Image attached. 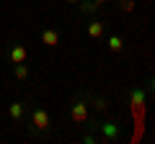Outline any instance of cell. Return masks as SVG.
I'll list each match as a JSON object with an SVG mask.
<instances>
[{
	"instance_id": "cell-1",
	"label": "cell",
	"mask_w": 155,
	"mask_h": 144,
	"mask_svg": "<svg viewBox=\"0 0 155 144\" xmlns=\"http://www.w3.org/2000/svg\"><path fill=\"white\" fill-rule=\"evenodd\" d=\"M31 124L39 129V131L49 129V113H47V111H41V108H36V111L31 113Z\"/></svg>"
},
{
	"instance_id": "cell-2",
	"label": "cell",
	"mask_w": 155,
	"mask_h": 144,
	"mask_svg": "<svg viewBox=\"0 0 155 144\" xmlns=\"http://www.w3.org/2000/svg\"><path fill=\"white\" fill-rule=\"evenodd\" d=\"M70 118L75 124H85V121H88V105H85V103H75V105H72V111H70Z\"/></svg>"
},
{
	"instance_id": "cell-3",
	"label": "cell",
	"mask_w": 155,
	"mask_h": 144,
	"mask_svg": "<svg viewBox=\"0 0 155 144\" xmlns=\"http://www.w3.org/2000/svg\"><path fill=\"white\" fill-rule=\"evenodd\" d=\"M41 44L44 46H57L60 44V33H57L54 28H44V31H41Z\"/></svg>"
},
{
	"instance_id": "cell-4",
	"label": "cell",
	"mask_w": 155,
	"mask_h": 144,
	"mask_svg": "<svg viewBox=\"0 0 155 144\" xmlns=\"http://www.w3.org/2000/svg\"><path fill=\"white\" fill-rule=\"evenodd\" d=\"M26 57H28V52L23 49V46H13V49H11V62H13V64L26 62Z\"/></svg>"
},
{
	"instance_id": "cell-5",
	"label": "cell",
	"mask_w": 155,
	"mask_h": 144,
	"mask_svg": "<svg viewBox=\"0 0 155 144\" xmlns=\"http://www.w3.org/2000/svg\"><path fill=\"white\" fill-rule=\"evenodd\" d=\"M88 36H91V39H101V36H104V23L93 21V23L88 26Z\"/></svg>"
},
{
	"instance_id": "cell-6",
	"label": "cell",
	"mask_w": 155,
	"mask_h": 144,
	"mask_svg": "<svg viewBox=\"0 0 155 144\" xmlns=\"http://www.w3.org/2000/svg\"><path fill=\"white\" fill-rule=\"evenodd\" d=\"M122 39H119V36H111V39H109V49L111 52H122Z\"/></svg>"
},
{
	"instance_id": "cell-7",
	"label": "cell",
	"mask_w": 155,
	"mask_h": 144,
	"mask_svg": "<svg viewBox=\"0 0 155 144\" xmlns=\"http://www.w3.org/2000/svg\"><path fill=\"white\" fill-rule=\"evenodd\" d=\"M8 113H11L13 118H21V116H23V105H21V103H13L11 108H8Z\"/></svg>"
},
{
	"instance_id": "cell-8",
	"label": "cell",
	"mask_w": 155,
	"mask_h": 144,
	"mask_svg": "<svg viewBox=\"0 0 155 144\" xmlns=\"http://www.w3.org/2000/svg\"><path fill=\"white\" fill-rule=\"evenodd\" d=\"M16 77H18V80H26V77H28V70H26L23 62H21V64H16Z\"/></svg>"
},
{
	"instance_id": "cell-9",
	"label": "cell",
	"mask_w": 155,
	"mask_h": 144,
	"mask_svg": "<svg viewBox=\"0 0 155 144\" xmlns=\"http://www.w3.org/2000/svg\"><path fill=\"white\" fill-rule=\"evenodd\" d=\"M122 11L124 13H132L134 11V0H122Z\"/></svg>"
},
{
	"instance_id": "cell-10",
	"label": "cell",
	"mask_w": 155,
	"mask_h": 144,
	"mask_svg": "<svg viewBox=\"0 0 155 144\" xmlns=\"http://www.w3.org/2000/svg\"><path fill=\"white\" fill-rule=\"evenodd\" d=\"M104 131H106V136H116V126L114 124H104Z\"/></svg>"
},
{
	"instance_id": "cell-11",
	"label": "cell",
	"mask_w": 155,
	"mask_h": 144,
	"mask_svg": "<svg viewBox=\"0 0 155 144\" xmlns=\"http://www.w3.org/2000/svg\"><path fill=\"white\" fill-rule=\"evenodd\" d=\"M96 108H98V111H106V100L98 98V100H96Z\"/></svg>"
},
{
	"instance_id": "cell-12",
	"label": "cell",
	"mask_w": 155,
	"mask_h": 144,
	"mask_svg": "<svg viewBox=\"0 0 155 144\" xmlns=\"http://www.w3.org/2000/svg\"><path fill=\"white\" fill-rule=\"evenodd\" d=\"M104 3H106V0H93V5H96V8H98V5H104Z\"/></svg>"
},
{
	"instance_id": "cell-13",
	"label": "cell",
	"mask_w": 155,
	"mask_h": 144,
	"mask_svg": "<svg viewBox=\"0 0 155 144\" xmlns=\"http://www.w3.org/2000/svg\"><path fill=\"white\" fill-rule=\"evenodd\" d=\"M67 3H80V0H67Z\"/></svg>"
}]
</instances>
